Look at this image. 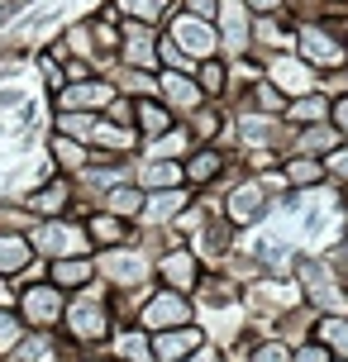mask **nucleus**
<instances>
[{"label":"nucleus","instance_id":"nucleus-1","mask_svg":"<svg viewBox=\"0 0 348 362\" xmlns=\"http://www.w3.org/2000/svg\"><path fill=\"white\" fill-rule=\"evenodd\" d=\"M110 296H100V281L86 291H76L72 300H67V320H62V334H67V344L76 348H95L110 339Z\"/></svg>","mask_w":348,"mask_h":362},{"label":"nucleus","instance_id":"nucleus-2","mask_svg":"<svg viewBox=\"0 0 348 362\" xmlns=\"http://www.w3.org/2000/svg\"><path fill=\"white\" fill-rule=\"evenodd\" d=\"M29 243L43 262L53 257H91L95 253V238L86 234V219L76 215H57V219H38L29 229Z\"/></svg>","mask_w":348,"mask_h":362},{"label":"nucleus","instance_id":"nucleus-3","mask_svg":"<svg viewBox=\"0 0 348 362\" xmlns=\"http://www.w3.org/2000/svg\"><path fill=\"white\" fill-rule=\"evenodd\" d=\"M15 310L24 315V325H29V329H62V320H67V291L57 286L53 276L19 281Z\"/></svg>","mask_w":348,"mask_h":362},{"label":"nucleus","instance_id":"nucleus-4","mask_svg":"<svg viewBox=\"0 0 348 362\" xmlns=\"http://www.w3.org/2000/svg\"><path fill=\"white\" fill-rule=\"evenodd\" d=\"M95 272H100V286L148 291V272H153V262L144 257V248L115 243V248H95Z\"/></svg>","mask_w":348,"mask_h":362},{"label":"nucleus","instance_id":"nucleus-5","mask_svg":"<svg viewBox=\"0 0 348 362\" xmlns=\"http://www.w3.org/2000/svg\"><path fill=\"white\" fill-rule=\"evenodd\" d=\"M191 320H196V305H191V296H182V291H172V286L148 291V300L139 305V315H134V325L144 329V334H163V329L191 325Z\"/></svg>","mask_w":348,"mask_h":362},{"label":"nucleus","instance_id":"nucleus-6","mask_svg":"<svg viewBox=\"0 0 348 362\" xmlns=\"http://www.w3.org/2000/svg\"><path fill=\"white\" fill-rule=\"evenodd\" d=\"M296 48H301V57H306L311 67H320V72L348 67V43L339 34H330V24H320V19H301Z\"/></svg>","mask_w":348,"mask_h":362},{"label":"nucleus","instance_id":"nucleus-7","mask_svg":"<svg viewBox=\"0 0 348 362\" xmlns=\"http://www.w3.org/2000/svg\"><path fill=\"white\" fill-rule=\"evenodd\" d=\"M153 276H158L163 286L182 291V296H196V291H201V281H205L201 257H196V248H191V243H172L167 253L153 257Z\"/></svg>","mask_w":348,"mask_h":362},{"label":"nucleus","instance_id":"nucleus-8","mask_svg":"<svg viewBox=\"0 0 348 362\" xmlns=\"http://www.w3.org/2000/svg\"><path fill=\"white\" fill-rule=\"evenodd\" d=\"M115 95H120V86L110 76H86V81H62L53 90V105H57V115L62 110H95V115H105L115 105Z\"/></svg>","mask_w":348,"mask_h":362},{"label":"nucleus","instance_id":"nucleus-9","mask_svg":"<svg viewBox=\"0 0 348 362\" xmlns=\"http://www.w3.org/2000/svg\"><path fill=\"white\" fill-rule=\"evenodd\" d=\"M167 34L177 38V48H182L186 57H196V62H205V57L220 53V29H215L210 19L186 15V10H177V15L167 19Z\"/></svg>","mask_w":348,"mask_h":362},{"label":"nucleus","instance_id":"nucleus-10","mask_svg":"<svg viewBox=\"0 0 348 362\" xmlns=\"http://www.w3.org/2000/svg\"><path fill=\"white\" fill-rule=\"evenodd\" d=\"M120 34H124V43H120V67H139V72H158V67H163V57H158V38L163 34H158L153 24L124 19Z\"/></svg>","mask_w":348,"mask_h":362},{"label":"nucleus","instance_id":"nucleus-11","mask_svg":"<svg viewBox=\"0 0 348 362\" xmlns=\"http://www.w3.org/2000/svg\"><path fill=\"white\" fill-rule=\"evenodd\" d=\"M215 29H220V53L243 57L248 43H253V5L248 0H220Z\"/></svg>","mask_w":348,"mask_h":362},{"label":"nucleus","instance_id":"nucleus-12","mask_svg":"<svg viewBox=\"0 0 348 362\" xmlns=\"http://www.w3.org/2000/svg\"><path fill=\"white\" fill-rule=\"evenodd\" d=\"M267 81H272L286 100L306 95V90H320L315 86V67L301 53H267Z\"/></svg>","mask_w":348,"mask_h":362},{"label":"nucleus","instance_id":"nucleus-13","mask_svg":"<svg viewBox=\"0 0 348 362\" xmlns=\"http://www.w3.org/2000/svg\"><path fill=\"white\" fill-rule=\"evenodd\" d=\"M72 200H76V181L57 172L53 181H43L38 191H29L24 205L34 210V219H57V215H72Z\"/></svg>","mask_w":348,"mask_h":362},{"label":"nucleus","instance_id":"nucleus-14","mask_svg":"<svg viewBox=\"0 0 348 362\" xmlns=\"http://www.w3.org/2000/svg\"><path fill=\"white\" fill-rule=\"evenodd\" d=\"M148 339H153V358L158 362H186L196 348H205V329L191 320V325L163 329V334H148Z\"/></svg>","mask_w":348,"mask_h":362},{"label":"nucleus","instance_id":"nucleus-15","mask_svg":"<svg viewBox=\"0 0 348 362\" xmlns=\"http://www.w3.org/2000/svg\"><path fill=\"white\" fill-rule=\"evenodd\" d=\"M262 215H267V186H262V181H243V186L229 191V200H224V219H229L234 229L257 224Z\"/></svg>","mask_w":348,"mask_h":362},{"label":"nucleus","instance_id":"nucleus-16","mask_svg":"<svg viewBox=\"0 0 348 362\" xmlns=\"http://www.w3.org/2000/svg\"><path fill=\"white\" fill-rule=\"evenodd\" d=\"M129 177L139 181L144 191H167V186H186V167L177 158H139V163H129Z\"/></svg>","mask_w":348,"mask_h":362},{"label":"nucleus","instance_id":"nucleus-17","mask_svg":"<svg viewBox=\"0 0 348 362\" xmlns=\"http://www.w3.org/2000/svg\"><path fill=\"white\" fill-rule=\"evenodd\" d=\"M182 167H186V186H191V191H205V186H215V181H220V172L229 167V158H224L215 144H196L182 158Z\"/></svg>","mask_w":348,"mask_h":362},{"label":"nucleus","instance_id":"nucleus-18","mask_svg":"<svg viewBox=\"0 0 348 362\" xmlns=\"http://www.w3.org/2000/svg\"><path fill=\"white\" fill-rule=\"evenodd\" d=\"M158 95H163L172 110H182V115H196V110L210 100V95L201 90V81H196V76H186V72H167V67H163V76H158Z\"/></svg>","mask_w":348,"mask_h":362},{"label":"nucleus","instance_id":"nucleus-19","mask_svg":"<svg viewBox=\"0 0 348 362\" xmlns=\"http://www.w3.org/2000/svg\"><path fill=\"white\" fill-rule=\"evenodd\" d=\"M134 129L148 139H163L167 129H177V110L167 105L163 95H134Z\"/></svg>","mask_w":348,"mask_h":362},{"label":"nucleus","instance_id":"nucleus-20","mask_svg":"<svg viewBox=\"0 0 348 362\" xmlns=\"http://www.w3.org/2000/svg\"><path fill=\"white\" fill-rule=\"evenodd\" d=\"M48 276H53L67 296L95 286V281H100V272H95V253L91 257H53V262H48Z\"/></svg>","mask_w":348,"mask_h":362},{"label":"nucleus","instance_id":"nucleus-21","mask_svg":"<svg viewBox=\"0 0 348 362\" xmlns=\"http://www.w3.org/2000/svg\"><path fill=\"white\" fill-rule=\"evenodd\" d=\"M48 153H53V167L62 172V177H81V172L91 167V158H95L91 144L67 139V134H57V129H53V139H48Z\"/></svg>","mask_w":348,"mask_h":362},{"label":"nucleus","instance_id":"nucleus-22","mask_svg":"<svg viewBox=\"0 0 348 362\" xmlns=\"http://www.w3.org/2000/svg\"><path fill=\"white\" fill-rule=\"evenodd\" d=\"M196 200L191 186H167V191H148L144 200V224H167V219H177Z\"/></svg>","mask_w":348,"mask_h":362},{"label":"nucleus","instance_id":"nucleus-23","mask_svg":"<svg viewBox=\"0 0 348 362\" xmlns=\"http://www.w3.org/2000/svg\"><path fill=\"white\" fill-rule=\"evenodd\" d=\"M144 200H148V191L134 177H124L100 196V210H110V215H120V219H144Z\"/></svg>","mask_w":348,"mask_h":362},{"label":"nucleus","instance_id":"nucleus-24","mask_svg":"<svg viewBox=\"0 0 348 362\" xmlns=\"http://www.w3.org/2000/svg\"><path fill=\"white\" fill-rule=\"evenodd\" d=\"M34 243H29V234H0V276L5 281H15V276H24V272L34 267Z\"/></svg>","mask_w":348,"mask_h":362},{"label":"nucleus","instance_id":"nucleus-25","mask_svg":"<svg viewBox=\"0 0 348 362\" xmlns=\"http://www.w3.org/2000/svg\"><path fill=\"white\" fill-rule=\"evenodd\" d=\"M282 172H286V181H291V191H315V186L330 181L325 158H311V153H291V158L282 163Z\"/></svg>","mask_w":348,"mask_h":362},{"label":"nucleus","instance_id":"nucleus-26","mask_svg":"<svg viewBox=\"0 0 348 362\" xmlns=\"http://www.w3.org/2000/svg\"><path fill=\"white\" fill-rule=\"evenodd\" d=\"M86 234L95 238V248H115V243H129L134 238V219H120L110 210H91L86 215Z\"/></svg>","mask_w":348,"mask_h":362},{"label":"nucleus","instance_id":"nucleus-27","mask_svg":"<svg viewBox=\"0 0 348 362\" xmlns=\"http://www.w3.org/2000/svg\"><path fill=\"white\" fill-rule=\"evenodd\" d=\"M286 119H291V124H330L334 119V95H325V90L296 95L291 105H286Z\"/></svg>","mask_w":348,"mask_h":362},{"label":"nucleus","instance_id":"nucleus-28","mask_svg":"<svg viewBox=\"0 0 348 362\" xmlns=\"http://www.w3.org/2000/svg\"><path fill=\"white\" fill-rule=\"evenodd\" d=\"M139 129L134 124H115V119H100V129H95V139H91V148L95 153H110V158H120V153H134L139 148Z\"/></svg>","mask_w":348,"mask_h":362},{"label":"nucleus","instance_id":"nucleus-29","mask_svg":"<svg viewBox=\"0 0 348 362\" xmlns=\"http://www.w3.org/2000/svg\"><path fill=\"white\" fill-rule=\"evenodd\" d=\"M339 144H344V134L334 129V119L330 124H306L296 134V153H311V158H330Z\"/></svg>","mask_w":348,"mask_h":362},{"label":"nucleus","instance_id":"nucleus-30","mask_svg":"<svg viewBox=\"0 0 348 362\" xmlns=\"http://www.w3.org/2000/svg\"><path fill=\"white\" fill-rule=\"evenodd\" d=\"M100 119H105V115H95V110H62V115H57V134L91 144L95 129H100Z\"/></svg>","mask_w":348,"mask_h":362},{"label":"nucleus","instance_id":"nucleus-31","mask_svg":"<svg viewBox=\"0 0 348 362\" xmlns=\"http://www.w3.org/2000/svg\"><path fill=\"white\" fill-rule=\"evenodd\" d=\"M315 339L330 348L334 358H348V315H320L315 320Z\"/></svg>","mask_w":348,"mask_h":362},{"label":"nucleus","instance_id":"nucleus-32","mask_svg":"<svg viewBox=\"0 0 348 362\" xmlns=\"http://www.w3.org/2000/svg\"><path fill=\"white\" fill-rule=\"evenodd\" d=\"M120 10H124L129 19H144V24H163V19H172L177 15V0H115Z\"/></svg>","mask_w":348,"mask_h":362},{"label":"nucleus","instance_id":"nucleus-33","mask_svg":"<svg viewBox=\"0 0 348 362\" xmlns=\"http://www.w3.org/2000/svg\"><path fill=\"white\" fill-rule=\"evenodd\" d=\"M144 148L153 153V158H177V163H182L186 153L196 148V139H191V129H182V124H177V129H167L163 139H148Z\"/></svg>","mask_w":348,"mask_h":362},{"label":"nucleus","instance_id":"nucleus-34","mask_svg":"<svg viewBox=\"0 0 348 362\" xmlns=\"http://www.w3.org/2000/svg\"><path fill=\"white\" fill-rule=\"evenodd\" d=\"M196 81H201V90L210 95V100H224V95H229V67H224L220 57L196 62Z\"/></svg>","mask_w":348,"mask_h":362},{"label":"nucleus","instance_id":"nucleus-35","mask_svg":"<svg viewBox=\"0 0 348 362\" xmlns=\"http://www.w3.org/2000/svg\"><path fill=\"white\" fill-rule=\"evenodd\" d=\"M24 334H29L24 315H19V310H10V305H0V358H10Z\"/></svg>","mask_w":348,"mask_h":362},{"label":"nucleus","instance_id":"nucleus-36","mask_svg":"<svg viewBox=\"0 0 348 362\" xmlns=\"http://www.w3.org/2000/svg\"><path fill=\"white\" fill-rule=\"evenodd\" d=\"M38 219H34V210L19 200V205H0V234H29Z\"/></svg>","mask_w":348,"mask_h":362},{"label":"nucleus","instance_id":"nucleus-37","mask_svg":"<svg viewBox=\"0 0 348 362\" xmlns=\"http://www.w3.org/2000/svg\"><path fill=\"white\" fill-rule=\"evenodd\" d=\"M158 57H163L167 72H196V57H186L182 48H177V38H172V34L158 38Z\"/></svg>","mask_w":348,"mask_h":362},{"label":"nucleus","instance_id":"nucleus-38","mask_svg":"<svg viewBox=\"0 0 348 362\" xmlns=\"http://www.w3.org/2000/svg\"><path fill=\"white\" fill-rule=\"evenodd\" d=\"M248 362H291V344H286V339L253 344V348H248Z\"/></svg>","mask_w":348,"mask_h":362},{"label":"nucleus","instance_id":"nucleus-39","mask_svg":"<svg viewBox=\"0 0 348 362\" xmlns=\"http://www.w3.org/2000/svg\"><path fill=\"white\" fill-rule=\"evenodd\" d=\"M330 358H334V353L320 344V339H306V344L291 348V362H330Z\"/></svg>","mask_w":348,"mask_h":362},{"label":"nucleus","instance_id":"nucleus-40","mask_svg":"<svg viewBox=\"0 0 348 362\" xmlns=\"http://www.w3.org/2000/svg\"><path fill=\"white\" fill-rule=\"evenodd\" d=\"M325 167H330V177H334V181H348V139L334 148L330 158H325Z\"/></svg>","mask_w":348,"mask_h":362},{"label":"nucleus","instance_id":"nucleus-41","mask_svg":"<svg viewBox=\"0 0 348 362\" xmlns=\"http://www.w3.org/2000/svg\"><path fill=\"white\" fill-rule=\"evenodd\" d=\"M105 119H115V124H134V95H115V105L105 110Z\"/></svg>","mask_w":348,"mask_h":362},{"label":"nucleus","instance_id":"nucleus-42","mask_svg":"<svg viewBox=\"0 0 348 362\" xmlns=\"http://www.w3.org/2000/svg\"><path fill=\"white\" fill-rule=\"evenodd\" d=\"M182 10H186V15H196V19H210V24H215V15H220V0H182Z\"/></svg>","mask_w":348,"mask_h":362},{"label":"nucleus","instance_id":"nucleus-43","mask_svg":"<svg viewBox=\"0 0 348 362\" xmlns=\"http://www.w3.org/2000/svg\"><path fill=\"white\" fill-rule=\"evenodd\" d=\"M334 129L348 139V95H339V100H334Z\"/></svg>","mask_w":348,"mask_h":362},{"label":"nucleus","instance_id":"nucleus-44","mask_svg":"<svg viewBox=\"0 0 348 362\" xmlns=\"http://www.w3.org/2000/svg\"><path fill=\"white\" fill-rule=\"evenodd\" d=\"M186 362H229V358H220L215 348L205 344V348H196V353H191V358H186Z\"/></svg>","mask_w":348,"mask_h":362},{"label":"nucleus","instance_id":"nucleus-45","mask_svg":"<svg viewBox=\"0 0 348 362\" xmlns=\"http://www.w3.org/2000/svg\"><path fill=\"white\" fill-rule=\"evenodd\" d=\"M330 362H348V358H330Z\"/></svg>","mask_w":348,"mask_h":362},{"label":"nucleus","instance_id":"nucleus-46","mask_svg":"<svg viewBox=\"0 0 348 362\" xmlns=\"http://www.w3.org/2000/svg\"><path fill=\"white\" fill-rule=\"evenodd\" d=\"M0 281H5V276H0Z\"/></svg>","mask_w":348,"mask_h":362},{"label":"nucleus","instance_id":"nucleus-47","mask_svg":"<svg viewBox=\"0 0 348 362\" xmlns=\"http://www.w3.org/2000/svg\"><path fill=\"white\" fill-rule=\"evenodd\" d=\"M5 362H10V358H5Z\"/></svg>","mask_w":348,"mask_h":362},{"label":"nucleus","instance_id":"nucleus-48","mask_svg":"<svg viewBox=\"0 0 348 362\" xmlns=\"http://www.w3.org/2000/svg\"><path fill=\"white\" fill-rule=\"evenodd\" d=\"M344 43H348V38H344Z\"/></svg>","mask_w":348,"mask_h":362}]
</instances>
